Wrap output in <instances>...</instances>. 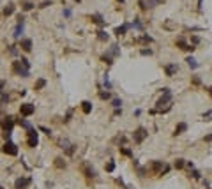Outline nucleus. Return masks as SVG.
Segmentation results:
<instances>
[{
  "mask_svg": "<svg viewBox=\"0 0 212 189\" xmlns=\"http://www.w3.org/2000/svg\"><path fill=\"white\" fill-rule=\"evenodd\" d=\"M209 94H210V96H212V87H209Z\"/></svg>",
  "mask_w": 212,
  "mask_h": 189,
  "instance_id": "4d7b16f0",
  "label": "nucleus"
},
{
  "mask_svg": "<svg viewBox=\"0 0 212 189\" xmlns=\"http://www.w3.org/2000/svg\"><path fill=\"white\" fill-rule=\"evenodd\" d=\"M4 87H6V83L0 81V96H2V92H4Z\"/></svg>",
  "mask_w": 212,
  "mask_h": 189,
  "instance_id": "603ef678",
  "label": "nucleus"
},
{
  "mask_svg": "<svg viewBox=\"0 0 212 189\" xmlns=\"http://www.w3.org/2000/svg\"><path fill=\"white\" fill-rule=\"evenodd\" d=\"M21 64H23V66H25L27 69H30V62H28L27 58H23V57H21Z\"/></svg>",
  "mask_w": 212,
  "mask_h": 189,
  "instance_id": "c03bdc74",
  "label": "nucleus"
},
{
  "mask_svg": "<svg viewBox=\"0 0 212 189\" xmlns=\"http://www.w3.org/2000/svg\"><path fill=\"white\" fill-rule=\"evenodd\" d=\"M81 111H83L85 115L92 113V102H90V101H83V102H81Z\"/></svg>",
  "mask_w": 212,
  "mask_h": 189,
  "instance_id": "6ab92c4d",
  "label": "nucleus"
},
{
  "mask_svg": "<svg viewBox=\"0 0 212 189\" xmlns=\"http://www.w3.org/2000/svg\"><path fill=\"white\" fill-rule=\"evenodd\" d=\"M9 94H6V92H2V96H0V106H4L6 102H9Z\"/></svg>",
  "mask_w": 212,
  "mask_h": 189,
  "instance_id": "c85d7f7f",
  "label": "nucleus"
},
{
  "mask_svg": "<svg viewBox=\"0 0 212 189\" xmlns=\"http://www.w3.org/2000/svg\"><path fill=\"white\" fill-rule=\"evenodd\" d=\"M19 48L23 50V51H32V39L23 37V39L19 41Z\"/></svg>",
  "mask_w": 212,
  "mask_h": 189,
  "instance_id": "4468645a",
  "label": "nucleus"
},
{
  "mask_svg": "<svg viewBox=\"0 0 212 189\" xmlns=\"http://www.w3.org/2000/svg\"><path fill=\"white\" fill-rule=\"evenodd\" d=\"M164 166H166V164H164V161H152V163H150V170H152L154 173H157V175H159V173L163 172V168H164Z\"/></svg>",
  "mask_w": 212,
  "mask_h": 189,
  "instance_id": "ddd939ff",
  "label": "nucleus"
},
{
  "mask_svg": "<svg viewBox=\"0 0 212 189\" xmlns=\"http://www.w3.org/2000/svg\"><path fill=\"white\" fill-rule=\"evenodd\" d=\"M39 131H42V133H44V134H51V129H48V127H44V125H41V127H39Z\"/></svg>",
  "mask_w": 212,
  "mask_h": 189,
  "instance_id": "a19ab883",
  "label": "nucleus"
},
{
  "mask_svg": "<svg viewBox=\"0 0 212 189\" xmlns=\"http://www.w3.org/2000/svg\"><path fill=\"white\" fill-rule=\"evenodd\" d=\"M112 106L117 110V108H122V99H113L112 101Z\"/></svg>",
  "mask_w": 212,
  "mask_h": 189,
  "instance_id": "e433bc0d",
  "label": "nucleus"
},
{
  "mask_svg": "<svg viewBox=\"0 0 212 189\" xmlns=\"http://www.w3.org/2000/svg\"><path fill=\"white\" fill-rule=\"evenodd\" d=\"M21 9L28 12V11H32V9H34V4H32V2H25L23 6H21Z\"/></svg>",
  "mask_w": 212,
  "mask_h": 189,
  "instance_id": "f704fd0d",
  "label": "nucleus"
},
{
  "mask_svg": "<svg viewBox=\"0 0 212 189\" xmlns=\"http://www.w3.org/2000/svg\"><path fill=\"white\" fill-rule=\"evenodd\" d=\"M12 71L18 76H21V78H28L30 76V69H27L23 64H21V60H14L12 62Z\"/></svg>",
  "mask_w": 212,
  "mask_h": 189,
  "instance_id": "f03ea898",
  "label": "nucleus"
},
{
  "mask_svg": "<svg viewBox=\"0 0 212 189\" xmlns=\"http://www.w3.org/2000/svg\"><path fill=\"white\" fill-rule=\"evenodd\" d=\"M23 27H25V18L23 16H18V25H16V28H14V39H19L21 37V34H23Z\"/></svg>",
  "mask_w": 212,
  "mask_h": 189,
  "instance_id": "6e6552de",
  "label": "nucleus"
},
{
  "mask_svg": "<svg viewBox=\"0 0 212 189\" xmlns=\"http://www.w3.org/2000/svg\"><path fill=\"white\" fill-rule=\"evenodd\" d=\"M55 166H57V168H66V161H64L62 157H57V159H55Z\"/></svg>",
  "mask_w": 212,
  "mask_h": 189,
  "instance_id": "473e14b6",
  "label": "nucleus"
},
{
  "mask_svg": "<svg viewBox=\"0 0 212 189\" xmlns=\"http://www.w3.org/2000/svg\"><path fill=\"white\" fill-rule=\"evenodd\" d=\"M99 97H101L103 101H108V99L112 97V94H110L108 90H106V92H99Z\"/></svg>",
  "mask_w": 212,
  "mask_h": 189,
  "instance_id": "c9c22d12",
  "label": "nucleus"
},
{
  "mask_svg": "<svg viewBox=\"0 0 212 189\" xmlns=\"http://www.w3.org/2000/svg\"><path fill=\"white\" fill-rule=\"evenodd\" d=\"M148 138V131L145 129V127H141V125H140V127L138 129H134V133H133V140H134V143H143L145 140Z\"/></svg>",
  "mask_w": 212,
  "mask_h": 189,
  "instance_id": "7ed1b4c3",
  "label": "nucleus"
},
{
  "mask_svg": "<svg viewBox=\"0 0 212 189\" xmlns=\"http://www.w3.org/2000/svg\"><path fill=\"white\" fill-rule=\"evenodd\" d=\"M14 12V4H9L6 9H4V16H11Z\"/></svg>",
  "mask_w": 212,
  "mask_h": 189,
  "instance_id": "c756f323",
  "label": "nucleus"
},
{
  "mask_svg": "<svg viewBox=\"0 0 212 189\" xmlns=\"http://www.w3.org/2000/svg\"><path fill=\"white\" fill-rule=\"evenodd\" d=\"M168 102H172V92H170V89H168V87H164V89H163V97L156 102V110H157V111H161V110H163V106H166ZM168 106H172V104H168Z\"/></svg>",
  "mask_w": 212,
  "mask_h": 189,
  "instance_id": "f257e3e1",
  "label": "nucleus"
},
{
  "mask_svg": "<svg viewBox=\"0 0 212 189\" xmlns=\"http://www.w3.org/2000/svg\"><path fill=\"white\" fill-rule=\"evenodd\" d=\"M0 189H4V187H2V186H0Z\"/></svg>",
  "mask_w": 212,
  "mask_h": 189,
  "instance_id": "bf43d9fd",
  "label": "nucleus"
},
{
  "mask_svg": "<svg viewBox=\"0 0 212 189\" xmlns=\"http://www.w3.org/2000/svg\"><path fill=\"white\" fill-rule=\"evenodd\" d=\"M175 44H177V48H179V50H186V51H191V53H193V51L196 50L193 44H187L184 37H179V39L175 41Z\"/></svg>",
  "mask_w": 212,
  "mask_h": 189,
  "instance_id": "9d476101",
  "label": "nucleus"
},
{
  "mask_svg": "<svg viewBox=\"0 0 212 189\" xmlns=\"http://www.w3.org/2000/svg\"><path fill=\"white\" fill-rule=\"evenodd\" d=\"M2 127H4V131H12V127H14V118H12L11 115L4 117V120H2Z\"/></svg>",
  "mask_w": 212,
  "mask_h": 189,
  "instance_id": "f8f14e48",
  "label": "nucleus"
},
{
  "mask_svg": "<svg viewBox=\"0 0 212 189\" xmlns=\"http://www.w3.org/2000/svg\"><path fill=\"white\" fill-rule=\"evenodd\" d=\"M30 184H32V179L30 177H19L14 182V189H27Z\"/></svg>",
  "mask_w": 212,
  "mask_h": 189,
  "instance_id": "1a4fd4ad",
  "label": "nucleus"
},
{
  "mask_svg": "<svg viewBox=\"0 0 212 189\" xmlns=\"http://www.w3.org/2000/svg\"><path fill=\"white\" fill-rule=\"evenodd\" d=\"M71 117H73V110H69V111H67V115H66V118H64V122H69V120H71Z\"/></svg>",
  "mask_w": 212,
  "mask_h": 189,
  "instance_id": "a18cd8bd",
  "label": "nucleus"
},
{
  "mask_svg": "<svg viewBox=\"0 0 212 189\" xmlns=\"http://www.w3.org/2000/svg\"><path fill=\"white\" fill-rule=\"evenodd\" d=\"M118 150H120V152H122L124 156H127V157H131V156H133V152H131V149H127V147H125V145H120V147H118Z\"/></svg>",
  "mask_w": 212,
  "mask_h": 189,
  "instance_id": "b1692460",
  "label": "nucleus"
},
{
  "mask_svg": "<svg viewBox=\"0 0 212 189\" xmlns=\"http://www.w3.org/2000/svg\"><path fill=\"white\" fill-rule=\"evenodd\" d=\"M101 60L104 62V64H108V66H112V64H113V58H112V55H110V53H108V55H103V57H101Z\"/></svg>",
  "mask_w": 212,
  "mask_h": 189,
  "instance_id": "cd10ccee",
  "label": "nucleus"
},
{
  "mask_svg": "<svg viewBox=\"0 0 212 189\" xmlns=\"http://www.w3.org/2000/svg\"><path fill=\"white\" fill-rule=\"evenodd\" d=\"M118 115H122V108H117V110L113 111V117H118Z\"/></svg>",
  "mask_w": 212,
  "mask_h": 189,
  "instance_id": "3c124183",
  "label": "nucleus"
},
{
  "mask_svg": "<svg viewBox=\"0 0 212 189\" xmlns=\"http://www.w3.org/2000/svg\"><path fill=\"white\" fill-rule=\"evenodd\" d=\"M118 2H120V4H124V0H118Z\"/></svg>",
  "mask_w": 212,
  "mask_h": 189,
  "instance_id": "13d9d810",
  "label": "nucleus"
},
{
  "mask_svg": "<svg viewBox=\"0 0 212 189\" xmlns=\"http://www.w3.org/2000/svg\"><path fill=\"white\" fill-rule=\"evenodd\" d=\"M34 113H35V106L32 102H23L19 106V115L21 117H32Z\"/></svg>",
  "mask_w": 212,
  "mask_h": 189,
  "instance_id": "20e7f679",
  "label": "nucleus"
},
{
  "mask_svg": "<svg viewBox=\"0 0 212 189\" xmlns=\"http://www.w3.org/2000/svg\"><path fill=\"white\" fill-rule=\"evenodd\" d=\"M163 2V0H147V7H156Z\"/></svg>",
  "mask_w": 212,
  "mask_h": 189,
  "instance_id": "72a5a7b5",
  "label": "nucleus"
},
{
  "mask_svg": "<svg viewBox=\"0 0 212 189\" xmlns=\"http://www.w3.org/2000/svg\"><path fill=\"white\" fill-rule=\"evenodd\" d=\"M186 166L189 168V170H193V168H195V163H193V161H187V163H186Z\"/></svg>",
  "mask_w": 212,
  "mask_h": 189,
  "instance_id": "8fccbe9b",
  "label": "nucleus"
},
{
  "mask_svg": "<svg viewBox=\"0 0 212 189\" xmlns=\"http://www.w3.org/2000/svg\"><path fill=\"white\" fill-rule=\"evenodd\" d=\"M44 87H46V80H44V78H39V80L34 83V89H35V90H42Z\"/></svg>",
  "mask_w": 212,
  "mask_h": 189,
  "instance_id": "412c9836",
  "label": "nucleus"
},
{
  "mask_svg": "<svg viewBox=\"0 0 212 189\" xmlns=\"http://www.w3.org/2000/svg\"><path fill=\"white\" fill-rule=\"evenodd\" d=\"M131 27H134L136 30H143V25H141V21H140V18H134V21H133Z\"/></svg>",
  "mask_w": 212,
  "mask_h": 189,
  "instance_id": "2f4dec72",
  "label": "nucleus"
},
{
  "mask_svg": "<svg viewBox=\"0 0 212 189\" xmlns=\"http://www.w3.org/2000/svg\"><path fill=\"white\" fill-rule=\"evenodd\" d=\"M138 41H140V43H154V37H150L148 34H143Z\"/></svg>",
  "mask_w": 212,
  "mask_h": 189,
  "instance_id": "393cba45",
  "label": "nucleus"
},
{
  "mask_svg": "<svg viewBox=\"0 0 212 189\" xmlns=\"http://www.w3.org/2000/svg\"><path fill=\"white\" fill-rule=\"evenodd\" d=\"M173 166L177 168V170H182V168L186 166V159H180V157H179V159H175V164H173Z\"/></svg>",
  "mask_w": 212,
  "mask_h": 189,
  "instance_id": "a878e982",
  "label": "nucleus"
},
{
  "mask_svg": "<svg viewBox=\"0 0 212 189\" xmlns=\"http://www.w3.org/2000/svg\"><path fill=\"white\" fill-rule=\"evenodd\" d=\"M140 53H141V55H145V57H147V55H152V53H154V51H152V50H150V48H148V50H147V48H145V50H141V51H140Z\"/></svg>",
  "mask_w": 212,
  "mask_h": 189,
  "instance_id": "37998d69",
  "label": "nucleus"
},
{
  "mask_svg": "<svg viewBox=\"0 0 212 189\" xmlns=\"http://www.w3.org/2000/svg\"><path fill=\"white\" fill-rule=\"evenodd\" d=\"M177 71H179V66H177V64H168V66H164V73H166V76H170V78H172Z\"/></svg>",
  "mask_w": 212,
  "mask_h": 189,
  "instance_id": "dca6fc26",
  "label": "nucleus"
},
{
  "mask_svg": "<svg viewBox=\"0 0 212 189\" xmlns=\"http://www.w3.org/2000/svg\"><path fill=\"white\" fill-rule=\"evenodd\" d=\"M103 81H104V87H106V89H112V83H110V78H108V74L104 76V80H103Z\"/></svg>",
  "mask_w": 212,
  "mask_h": 189,
  "instance_id": "58836bf2",
  "label": "nucleus"
},
{
  "mask_svg": "<svg viewBox=\"0 0 212 189\" xmlns=\"http://www.w3.org/2000/svg\"><path fill=\"white\" fill-rule=\"evenodd\" d=\"M205 141H212V134H209V136L205 138Z\"/></svg>",
  "mask_w": 212,
  "mask_h": 189,
  "instance_id": "6e6d98bb",
  "label": "nucleus"
},
{
  "mask_svg": "<svg viewBox=\"0 0 212 189\" xmlns=\"http://www.w3.org/2000/svg\"><path fill=\"white\" fill-rule=\"evenodd\" d=\"M191 177H193L195 180H200V179H202V175H200V172H198V170H195V168H193V172H191Z\"/></svg>",
  "mask_w": 212,
  "mask_h": 189,
  "instance_id": "4c0bfd02",
  "label": "nucleus"
},
{
  "mask_svg": "<svg viewBox=\"0 0 212 189\" xmlns=\"http://www.w3.org/2000/svg\"><path fill=\"white\" fill-rule=\"evenodd\" d=\"M186 62H187V66H189L191 69H196V67H200V64L196 62V58H195V57H187V58H186Z\"/></svg>",
  "mask_w": 212,
  "mask_h": 189,
  "instance_id": "aec40b11",
  "label": "nucleus"
},
{
  "mask_svg": "<svg viewBox=\"0 0 212 189\" xmlns=\"http://www.w3.org/2000/svg\"><path fill=\"white\" fill-rule=\"evenodd\" d=\"M97 39H99V41H108V39H110V34L106 32V30H103V28H99V30H97Z\"/></svg>",
  "mask_w": 212,
  "mask_h": 189,
  "instance_id": "4be33fe9",
  "label": "nucleus"
},
{
  "mask_svg": "<svg viewBox=\"0 0 212 189\" xmlns=\"http://www.w3.org/2000/svg\"><path fill=\"white\" fill-rule=\"evenodd\" d=\"M71 14H73L71 9H64V16H66V18H71Z\"/></svg>",
  "mask_w": 212,
  "mask_h": 189,
  "instance_id": "de8ad7c7",
  "label": "nucleus"
},
{
  "mask_svg": "<svg viewBox=\"0 0 212 189\" xmlns=\"http://www.w3.org/2000/svg\"><path fill=\"white\" fill-rule=\"evenodd\" d=\"M9 53H11L12 57H14V55H18V46H14V44H12V46H9Z\"/></svg>",
  "mask_w": 212,
  "mask_h": 189,
  "instance_id": "ea45409f",
  "label": "nucleus"
},
{
  "mask_svg": "<svg viewBox=\"0 0 212 189\" xmlns=\"http://www.w3.org/2000/svg\"><path fill=\"white\" fill-rule=\"evenodd\" d=\"M90 21L96 23V25H99V27H104V25H106L103 14H92V16H90Z\"/></svg>",
  "mask_w": 212,
  "mask_h": 189,
  "instance_id": "2eb2a0df",
  "label": "nucleus"
},
{
  "mask_svg": "<svg viewBox=\"0 0 212 189\" xmlns=\"http://www.w3.org/2000/svg\"><path fill=\"white\" fill-rule=\"evenodd\" d=\"M138 4H140V9H141V11H145V9H147V2H143V0H140Z\"/></svg>",
  "mask_w": 212,
  "mask_h": 189,
  "instance_id": "09e8293b",
  "label": "nucleus"
},
{
  "mask_svg": "<svg viewBox=\"0 0 212 189\" xmlns=\"http://www.w3.org/2000/svg\"><path fill=\"white\" fill-rule=\"evenodd\" d=\"M210 117H212V111H207V113H203V120H212Z\"/></svg>",
  "mask_w": 212,
  "mask_h": 189,
  "instance_id": "49530a36",
  "label": "nucleus"
},
{
  "mask_svg": "<svg viewBox=\"0 0 212 189\" xmlns=\"http://www.w3.org/2000/svg\"><path fill=\"white\" fill-rule=\"evenodd\" d=\"M129 28H131V25H129V23H124V25H120V27H117V28H115V35H118V37H120V35H124Z\"/></svg>",
  "mask_w": 212,
  "mask_h": 189,
  "instance_id": "a211bd4d",
  "label": "nucleus"
},
{
  "mask_svg": "<svg viewBox=\"0 0 212 189\" xmlns=\"http://www.w3.org/2000/svg\"><path fill=\"white\" fill-rule=\"evenodd\" d=\"M18 124L21 125V127H25L27 131H30V129H34V127H32V124H30L28 120H23V118H21V120H18Z\"/></svg>",
  "mask_w": 212,
  "mask_h": 189,
  "instance_id": "5701e85b",
  "label": "nucleus"
},
{
  "mask_svg": "<svg viewBox=\"0 0 212 189\" xmlns=\"http://www.w3.org/2000/svg\"><path fill=\"white\" fill-rule=\"evenodd\" d=\"M104 168H106V172H108V173H112V172L115 170V161H108Z\"/></svg>",
  "mask_w": 212,
  "mask_h": 189,
  "instance_id": "7c9ffc66",
  "label": "nucleus"
},
{
  "mask_svg": "<svg viewBox=\"0 0 212 189\" xmlns=\"http://www.w3.org/2000/svg\"><path fill=\"white\" fill-rule=\"evenodd\" d=\"M108 53H110L112 57H118V55H120V50H118V46H117V44H113V46L110 48V51H108Z\"/></svg>",
  "mask_w": 212,
  "mask_h": 189,
  "instance_id": "bb28decb",
  "label": "nucleus"
},
{
  "mask_svg": "<svg viewBox=\"0 0 212 189\" xmlns=\"http://www.w3.org/2000/svg\"><path fill=\"white\" fill-rule=\"evenodd\" d=\"M27 133H28V138H27L28 147H30V149H35V147L39 145V134H37V131H35V129H30V131H27Z\"/></svg>",
  "mask_w": 212,
  "mask_h": 189,
  "instance_id": "0eeeda50",
  "label": "nucleus"
},
{
  "mask_svg": "<svg viewBox=\"0 0 212 189\" xmlns=\"http://www.w3.org/2000/svg\"><path fill=\"white\" fill-rule=\"evenodd\" d=\"M193 83H195V85H200V78L195 76V78H193Z\"/></svg>",
  "mask_w": 212,
  "mask_h": 189,
  "instance_id": "864d4df0",
  "label": "nucleus"
},
{
  "mask_svg": "<svg viewBox=\"0 0 212 189\" xmlns=\"http://www.w3.org/2000/svg\"><path fill=\"white\" fill-rule=\"evenodd\" d=\"M81 172L85 173V177H89V179H96V175H97L96 170H94L89 163H83V164H81Z\"/></svg>",
  "mask_w": 212,
  "mask_h": 189,
  "instance_id": "9b49d317",
  "label": "nucleus"
},
{
  "mask_svg": "<svg viewBox=\"0 0 212 189\" xmlns=\"http://www.w3.org/2000/svg\"><path fill=\"white\" fill-rule=\"evenodd\" d=\"M51 4H53L51 0H44V2H42V4H41L39 7H41V9H44V7H48V6H51Z\"/></svg>",
  "mask_w": 212,
  "mask_h": 189,
  "instance_id": "79ce46f5",
  "label": "nucleus"
},
{
  "mask_svg": "<svg viewBox=\"0 0 212 189\" xmlns=\"http://www.w3.org/2000/svg\"><path fill=\"white\" fill-rule=\"evenodd\" d=\"M186 131H187V124H186V122H179V124L175 125L173 136H179V134H182V133H186Z\"/></svg>",
  "mask_w": 212,
  "mask_h": 189,
  "instance_id": "f3484780",
  "label": "nucleus"
},
{
  "mask_svg": "<svg viewBox=\"0 0 212 189\" xmlns=\"http://www.w3.org/2000/svg\"><path fill=\"white\" fill-rule=\"evenodd\" d=\"M60 149H64L66 156H73L74 150H76V145H73L67 138H62V140H60Z\"/></svg>",
  "mask_w": 212,
  "mask_h": 189,
  "instance_id": "39448f33",
  "label": "nucleus"
},
{
  "mask_svg": "<svg viewBox=\"0 0 212 189\" xmlns=\"http://www.w3.org/2000/svg\"><path fill=\"white\" fill-rule=\"evenodd\" d=\"M202 4H203V0H198V11H202Z\"/></svg>",
  "mask_w": 212,
  "mask_h": 189,
  "instance_id": "5fc2aeb1",
  "label": "nucleus"
},
{
  "mask_svg": "<svg viewBox=\"0 0 212 189\" xmlns=\"http://www.w3.org/2000/svg\"><path fill=\"white\" fill-rule=\"evenodd\" d=\"M2 152H4V154H7V156H18V147H16V143H12V141L9 140V141H6V143H4Z\"/></svg>",
  "mask_w": 212,
  "mask_h": 189,
  "instance_id": "423d86ee",
  "label": "nucleus"
}]
</instances>
